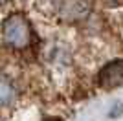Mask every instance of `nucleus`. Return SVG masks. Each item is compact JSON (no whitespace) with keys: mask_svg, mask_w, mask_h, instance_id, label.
Listing matches in <instances>:
<instances>
[{"mask_svg":"<svg viewBox=\"0 0 123 121\" xmlns=\"http://www.w3.org/2000/svg\"><path fill=\"white\" fill-rule=\"evenodd\" d=\"M99 85L105 88H118L123 86V60H116L105 66L99 73Z\"/></svg>","mask_w":123,"mask_h":121,"instance_id":"nucleus-2","label":"nucleus"},{"mask_svg":"<svg viewBox=\"0 0 123 121\" xmlns=\"http://www.w3.org/2000/svg\"><path fill=\"white\" fill-rule=\"evenodd\" d=\"M13 101V86L6 79H0V106L9 105Z\"/></svg>","mask_w":123,"mask_h":121,"instance_id":"nucleus-3","label":"nucleus"},{"mask_svg":"<svg viewBox=\"0 0 123 121\" xmlns=\"http://www.w3.org/2000/svg\"><path fill=\"white\" fill-rule=\"evenodd\" d=\"M4 39L7 40V44H11L13 48H24L30 44L31 31L30 24L22 15L15 13L4 22Z\"/></svg>","mask_w":123,"mask_h":121,"instance_id":"nucleus-1","label":"nucleus"}]
</instances>
